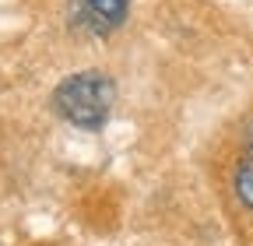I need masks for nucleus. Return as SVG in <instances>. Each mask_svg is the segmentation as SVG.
<instances>
[{"label": "nucleus", "instance_id": "7ed1b4c3", "mask_svg": "<svg viewBox=\"0 0 253 246\" xmlns=\"http://www.w3.org/2000/svg\"><path fill=\"white\" fill-rule=\"evenodd\" d=\"M232 187H236L239 204H243V207H253V144L243 148V159H239V165H236Z\"/></svg>", "mask_w": 253, "mask_h": 246}, {"label": "nucleus", "instance_id": "f03ea898", "mask_svg": "<svg viewBox=\"0 0 253 246\" xmlns=\"http://www.w3.org/2000/svg\"><path fill=\"white\" fill-rule=\"evenodd\" d=\"M130 0H84L81 4V25L95 36H109L113 28L126 21Z\"/></svg>", "mask_w": 253, "mask_h": 246}, {"label": "nucleus", "instance_id": "f257e3e1", "mask_svg": "<svg viewBox=\"0 0 253 246\" xmlns=\"http://www.w3.org/2000/svg\"><path fill=\"white\" fill-rule=\"evenodd\" d=\"M116 102V81L102 71H78L63 78L53 91V109L81 130H99Z\"/></svg>", "mask_w": 253, "mask_h": 246}]
</instances>
